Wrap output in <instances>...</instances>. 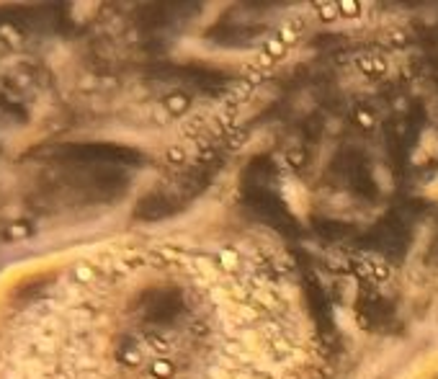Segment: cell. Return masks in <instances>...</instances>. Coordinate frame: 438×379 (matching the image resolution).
Segmentation results:
<instances>
[{"instance_id": "obj_1", "label": "cell", "mask_w": 438, "mask_h": 379, "mask_svg": "<svg viewBox=\"0 0 438 379\" xmlns=\"http://www.w3.org/2000/svg\"><path fill=\"white\" fill-rule=\"evenodd\" d=\"M245 199H248V207H250L261 220H266V222H271V225H284V222H289V212H286L284 202L271 191L268 186H250L248 194H245Z\"/></svg>"}, {"instance_id": "obj_2", "label": "cell", "mask_w": 438, "mask_h": 379, "mask_svg": "<svg viewBox=\"0 0 438 379\" xmlns=\"http://www.w3.org/2000/svg\"><path fill=\"white\" fill-rule=\"evenodd\" d=\"M170 202L165 199V196H157V194H152V196H147V199H142V204H139V209H137V214L139 217H147V220H160V217H168L170 214Z\"/></svg>"}, {"instance_id": "obj_3", "label": "cell", "mask_w": 438, "mask_h": 379, "mask_svg": "<svg viewBox=\"0 0 438 379\" xmlns=\"http://www.w3.org/2000/svg\"><path fill=\"white\" fill-rule=\"evenodd\" d=\"M317 232L322 235V238H333V240H338V238H343V235H348L351 232V227L348 225H343V222H330V220H320L317 225Z\"/></svg>"}, {"instance_id": "obj_4", "label": "cell", "mask_w": 438, "mask_h": 379, "mask_svg": "<svg viewBox=\"0 0 438 379\" xmlns=\"http://www.w3.org/2000/svg\"><path fill=\"white\" fill-rule=\"evenodd\" d=\"M358 67L366 75H381V73H387V62L381 57H361L358 60Z\"/></svg>"}, {"instance_id": "obj_5", "label": "cell", "mask_w": 438, "mask_h": 379, "mask_svg": "<svg viewBox=\"0 0 438 379\" xmlns=\"http://www.w3.org/2000/svg\"><path fill=\"white\" fill-rule=\"evenodd\" d=\"M186 106H188V96H183V93H173V96L168 98V109H170L173 114L186 111Z\"/></svg>"}, {"instance_id": "obj_6", "label": "cell", "mask_w": 438, "mask_h": 379, "mask_svg": "<svg viewBox=\"0 0 438 379\" xmlns=\"http://www.w3.org/2000/svg\"><path fill=\"white\" fill-rule=\"evenodd\" d=\"M222 263H225L227 268H235V266H238V253H235V250H225V253H222Z\"/></svg>"}, {"instance_id": "obj_7", "label": "cell", "mask_w": 438, "mask_h": 379, "mask_svg": "<svg viewBox=\"0 0 438 379\" xmlns=\"http://www.w3.org/2000/svg\"><path fill=\"white\" fill-rule=\"evenodd\" d=\"M315 8L322 13V19H333V13H335V6H330V3H317Z\"/></svg>"}, {"instance_id": "obj_8", "label": "cell", "mask_w": 438, "mask_h": 379, "mask_svg": "<svg viewBox=\"0 0 438 379\" xmlns=\"http://www.w3.org/2000/svg\"><path fill=\"white\" fill-rule=\"evenodd\" d=\"M284 49H286L284 42H276V39H273V42L268 44V52H271V55H284Z\"/></svg>"}, {"instance_id": "obj_9", "label": "cell", "mask_w": 438, "mask_h": 379, "mask_svg": "<svg viewBox=\"0 0 438 379\" xmlns=\"http://www.w3.org/2000/svg\"><path fill=\"white\" fill-rule=\"evenodd\" d=\"M289 157H291L289 163H294L297 168H302V165H304V152H302V150H299V152H294V155L289 152Z\"/></svg>"}, {"instance_id": "obj_10", "label": "cell", "mask_w": 438, "mask_h": 379, "mask_svg": "<svg viewBox=\"0 0 438 379\" xmlns=\"http://www.w3.org/2000/svg\"><path fill=\"white\" fill-rule=\"evenodd\" d=\"M343 13H358V3H340L338 6Z\"/></svg>"}, {"instance_id": "obj_11", "label": "cell", "mask_w": 438, "mask_h": 379, "mask_svg": "<svg viewBox=\"0 0 438 379\" xmlns=\"http://www.w3.org/2000/svg\"><path fill=\"white\" fill-rule=\"evenodd\" d=\"M358 121H361L363 127H369V124H371V119H369V114H358Z\"/></svg>"}]
</instances>
